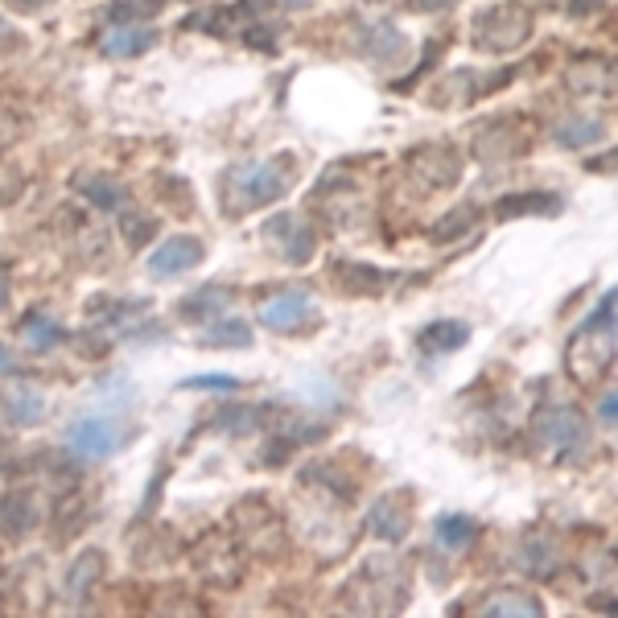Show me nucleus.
Instances as JSON below:
<instances>
[{"label": "nucleus", "instance_id": "obj_1", "mask_svg": "<svg viewBox=\"0 0 618 618\" xmlns=\"http://www.w3.org/2000/svg\"><path fill=\"white\" fill-rule=\"evenodd\" d=\"M618 294H606L603 306L594 309L586 318V326L573 334L569 342V355H565V367L577 384H603L610 367H615L618 359Z\"/></svg>", "mask_w": 618, "mask_h": 618}, {"label": "nucleus", "instance_id": "obj_2", "mask_svg": "<svg viewBox=\"0 0 618 618\" xmlns=\"http://www.w3.org/2000/svg\"><path fill=\"white\" fill-rule=\"evenodd\" d=\"M285 190H289V161H239L227 173L223 199H227V211L244 215V211L277 202Z\"/></svg>", "mask_w": 618, "mask_h": 618}, {"label": "nucleus", "instance_id": "obj_3", "mask_svg": "<svg viewBox=\"0 0 618 618\" xmlns=\"http://www.w3.org/2000/svg\"><path fill=\"white\" fill-rule=\"evenodd\" d=\"M190 561H194V573H199L206 586H235L244 577V548L223 528L202 532L199 541H194V548H190Z\"/></svg>", "mask_w": 618, "mask_h": 618}, {"label": "nucleus", "instance_id": "obj_4", "mask_svg": "<svg viewBox=\"0 0 618 618\" xmlns=\"http://www.w3.org/2000/svg\"><path fill=\"white\" fill-rule=\"evenodd\" d=\"M232 532L247 553H260V556H277L280 544H285L280 515L268 508V503H260V499H244V503L232 511Z\"/></svg>", "mask_w": 618, "mask_h": 618}, {"label": "nucleus", "instance_id": "obj_5", "mask_svg": "<svg viewBox=\"0 0 618 618\" xmlns=\"http://www.w3.org/2000/svg\"><path fill=\"white\" fill-rule=\"evenodd\" d=\"M536 433H541V441L553 449L556 458H577L586 449V420L573 404L544 408L541 420H536Z\"/></svg>", "mask_w": 618, "mask_h": 618}, {"label": "nucleus", "instance_id": "obj_6", "mask_svg": "<svg viewBox=\"0 0 618 618\" xmlns=\"http://www.w3.org/2000/svg\"><path fill=\"white\" fill-rule=\"evenodd\" d=\"M116 441H120V433L104 417H83L66 429V449L75 454L78 462H104L116 449Z\"/></svg>", "mask_w": 618, "mask_h": 618}, {"label": "nucleus", "instance_id": "obj_7", "mask_svg": "<svg viewBox=\"0 0 618 618\" xmlns=\"http://www.w3.org/2000/svg\"><path fill=\"white\" fill-rule=\"evenodd\" d=\"M264 244L273 247L277 256L294 264H306L313 256V232L306 227L301 215H273L264 223Z\"/></svg>", "mask_w": 618, "mask_h": 618}, {"label": "nucleus", "instance_id": "obj_8", "mask_svg": "<svg viewBox=\"0 0 618 618\" xmlns=\"http://www.w3.org/2000/svg\"><path fill=\"white\" fill-rule=\"evenodd\" d=\"M309 318H313V309H309V297L301 289H285V294L268 297L260 306V322L268 330H277V334H297V330H306Z\"/></svg>", "mask_w": 618, "mask_h": 618}, {"label": "nucleus", "instance_id": "obj_9", "mask_svg": "<svg viewBox=\"0 0 618 618\" xmlns=\"http://www.w3.org/2000/svg\"><path fill=\"white\" fill-rule=\"evenodd\" d=\"M202 260V244L190 239V235H173L166 244H157V252L149 256V268L153 277H178L185 268H194Z\"/></svg>", "mask_w": 618, "mask_h": 618}, {"label": "nucleus", "instance_id": "obj_10", "mask_svg": "<svg viewBox=\"0 0 618 618\" xmlns=\"http://www.w3.org/2000/svg\"><path fill=\"white\" fill-rule=\"evenodd\" d=\"M0 413L13 425H38L46 417V396L33 384H9L0 392Z\"/></svg>", "mask_w": 618, "mask_h": 618}, {"label": "nucleus", "instance_id": "obj_11", "mask_svg": "<svg viewBox=\"0 0 618 618\" xmlns=\"http://www.w3.org/2000/svg\"><path fill=\"white\" fill-rule=\"evenodd\" d=\"M99 577H104V556L95 553V548H87V553H78L75 565L66 569V586L62 589H66V598H71V603H87Z\"/></svg>", "mask_w": 618, "mask_h": 618}, {"label": "nucleus", "instance_id": "obj_12", "mask_svg": "<svg viewBox=\"0 0 618 618\" xmlns=\"http://www.w3.org/2000/svg\"><path fill=\"white\" fill-rule=\"evenodd\" d=\"M153 42H157L153 30H140V25H116V30H108L104 38H99V50H104L108 58H137V54H145Z\"/></svg>", "mask_w": 618, "mask_h": 618}, {"label": "nucleus", "instance_id": "obj_13", "mask_svg": "<svg viewBox=\"0 0 618 618\" xmlns=\"http://www.w3.org/2000/svg\"><path fill=\"white\" fill-rule=\"evenodd\" d=\"M33 524H38V515H33V499H30V494H25V491L0 494V528H4L9 536H25Z\"/></svg>", "mask_w": 618, "mask_h": 618}, {"label": "nucleus", "instance_id": "obj_14", "mask_svg": "<svg viewBox=\"0 0 618 618\" xmlns=\"http://www.w3.org/2000/svg\"><path fill=\"white\" fill-rule=\"evenodd\" d=\"M470 339V330L462 322H433L420 330V351L425 355H449Z\"/></svg>", "mask_w": 618, "mask_h": 618}, {"label": "nucleus", "instance_id": "obj_15", "mask_svg": "<svg viewBox=\"0 0 618 618\" xmlns=\"http://www.w3.org/2000/svg\"><path fill=\"white\" fill-rule=\"evenodd\" d=\"M75 190L92 206H99V211H120L124 202H128V190L120 182H111V178H78Z\"/></svg>", "mask_w": 618, "mask_h": 618}, {"label": "nucleus", "instance_id": "obj_16", "mask_svg": "<svg viewBox=\"0 0 618 618\" xmlns=\"http://www.w3.org/2000/svg\"><path fill=\"white\" fill-rule=\"evenodd\" d=\"M520 561H524L528 573H536V577H548V573L561 569V553H556V544L548 536H532V541L520 548Z\"/></svg>", "mask_w": 618, "mask_h": 618}, {"label": "nucleus", "instance_id": "obj_17", "mask_svg": "<svg viewBox=\"0 0 618 618\" xmlns=\"http://www.w3.org/2000/svg\"><path fill=\"white\" fill-rule=\"evenodd\" d=\"M482 615H499V618L528 615V618H536L541 615V603H536L532 594H520V589H503V594H494V598L482 603Z\"/></svg>", "mask_w": 618, "mask_h": 618}, {"label": "nucleus", "instance_id": "obj_18", "mask_svg": "<svg viewBox=\"0 0 618 618\" xmlns=\"http://www.w3.org/2000/svg\"><path fill=\"white\" fill-rule=\"evenodd\" d=\"M371 532H375V536H384V541H392V544L404 541V532H408V515H401L392 499H380V503L371 508Z\"/></svg>", "mask_w": 618, "mask_h": 618}, {"label": "nucleus", "instance_id": "obj_19", "mask_svg": "<svg viewBox=\"0 0 618 618\" xmlns=\"http://www.w3.org/2000/svg\"><path fill=\"white\" fill-rule=\"evenodd\" d=\"M202 342L206 347H247L252 342V330L239 318H219L211 330H202Z\"/></svg>", "mask_w": 618, "mask_h": 618}, {"label": "nucleus", "instance_id": "obj_20", "mask_svg": "<svg viewBox=\"0 0 618 618\" xmlns=\"http://www.w3.org/2000/svg\"><path fill=\"white\" fill-rule=\"evenodd\" d=\"M223 306H227V294H223V289H199L194 297L182 301V313L190 322H202V318H219Z\"/></svg>", "mask_w": 618, "mask_h": 618}, {"label": "nucleus", "instance_id": "obj_21", "mask_svg": "<svg viewBox=\"0 0 618 618\" xmlns=\"http://www.w3.org/2000/svg\"><path fill=\"white\" fill-rule=\"evenodd\" d=\"M475 536H479V528L470 524L466 515H446V520L437 524V541L446 544V548H466Z\"/></svg>", "mask_w": 618, "mask_h": 618}, {"label": "nucleus", "instance_id": "obj_22", "mask_svg": "<svg viewBox=\"0 0 618 618\" xmlns=\"http://www.w3.org/2000/svg\"><path fill=\"white\" fill-rule=\"evenodd\" d=\"M556 140H561V145H594V140H603V124L569 120L556 128Z\"/></svg>", "mask_w": 618, "mask_h": 618}, {"label": "nucleus", "instance_id": "obj_23", "mask_svg": "<svg viewBox=\"0 0 618 618\" xmlns=\"http://www.w3.org/2000/svg\"><path fill=\"white\" fill-rule=\"evenodd\" d=\"M21 334H25V342H30V347H38V351H46V347H54V342L62 339L58 322H50V318H30Z\"/></svg>", "mask_w": 618, "mask_h": 618}, {"label": "nucleus", "instance_id": "obj_24", "mask_svg": "<svg viewBox=\"0 0 618 618\" xmlns=\"http://www.w3.org/2000/svg\"><path fill=\"white\" fill-rule=\"evenodd\" d=\"M153 227H157V219H149V215H124L120 219V232H124V239H128V247H145V239L153 235Z\"/></svg>", "mask_w": 618, "mask_h": 618}, {"label": "nucleus", "instance_id": "obj_25", "mask_svg": "<svg viewBox=\"0 0 618 618\" xmlns=\"http://www.w3.org/2000/svg\"><path fill=\"white\" fill-rule=\"evenodd\" d=\"M182 387H194V392H235L239 380H235V375H194V380H185Z\"/></svg>", "mask_w": 618, "mask_h": 618}, {"label": "nucleus", "instance_id": "obj_26", "mask_svg": "<svg viewBox=\"0 0 618 618\" xmlns=\"http://www.w3.org/2000/svg\"><path fill=\"white\" fill-rule=\"evenodd\" d=\"M219 425L223 429H232V433H247V429H256V408H227V413H219Z\"/></svg>", "mask_w": 618, "mask_h": 618}, {"label": "nucleus", "instance_id": "obj_27", "mask_svg": "<svg viewBox=\"0 0 618 618\" xmlns=\"http://www.w3.org/2000/svg\"><path fill=\"white\" fill-rule=\"evenodd\" d=\"M548 206H556L553 199H508V202H499V215H524V211H548Z\"/></svg>", "mask_w": 618, "mask_h": 618}, {"label": "nucleus", "instance_id": "obj_28", "mask_svg": "<svg viewBox=\"0 0 618 618\" xmlns=\"http://www.w3.org/2000/svg\"><path fill=\"white\" fill-rule=\"evenodd\" d=\"M9 9H17V13H38V9H46L50 0H4Z\"/></svg>", "mask_w": 618, "mask_h": 618}, {"label": "nucleus", "instance_id": "obj_29", "mask_svg": "<svg viewBox=\"0 0 618 618\" xmlns=\"http://www.w3.org/2000/svg\"><path fill=\"white\" fill-rule=\"evenodd\" d=\"M603 417L618 420V396H606V401H603Z\"/></svg>", "mask_w": 618, "mask_h": 618}, {"label": "nucleus", "instance_id": "obj_30", "mask_svg": "<svg viewBox=\"0 0 618 618\" xmlns=\"http://www.w3.org/2000/svg\"><path fill=\"white\" fill-rule=\"evenodd\" d=\"M13 371H17L13 355H9V351H4V347H0V375H13Z\"/></svg>", "mask_w": 618, "mask_h": 618}, {"label": "nucleus", "instance_id": "obj_31", "mask_svg": "<svg viewBox=\"0 0 618 618\" xmlns=\"http://www.w3.org/2000/svg\"><path fill=\"white\" fill-rule=\"evenodd\" d=\"M417 9H446V4H454V0H413Z\"/></svg>", "mask_w": 618, "mask_h": 618}, {"label": "nucleus", "instance_id": "obj_32", "mask_svg": "<svg viewBox=\"0 0 618 618\" xmlns=\"http://www.w3.org/2000/svg\"><path fill=\"white\" fill-rule=\"evenodd\" d=\"M594 4H598V0H573L569 9H573V13H586V9H594Z\"/></svg>", "mask_w": 618, "mask_h": 618}, {"label": "nucleus", "instance_id": "obj_33", "mask_svg": "<svg viewBox=\"0 0 618 618\" xmlns=\"http://www.w3.org/2000/svg\"><path fill=\"white\" fill-rule=\"evenodd\" d=\"M4 301H9V289H4V280H0V309H4Z\"/></svg>", "mask_w": 618, "mask_h": 618}, {"label": "nucleus", "instance_id": "obj_34", "mask_svg": "<svg viewBox=\"0 0 618 618\" xmlns=\"http://www.w3.org/2000/svg\"><path fill=\"white\" fill-rule=\"evenodd\" d=\"M0 30H4V25H0Z\"/></svg>", "mask_w": 618, "mask_h": 618}]
</instances>
